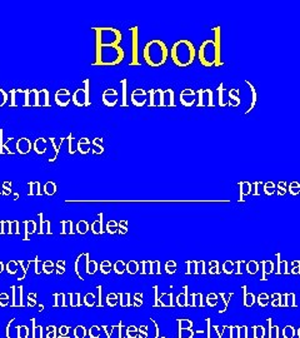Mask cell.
Listing matches in <instances>:
<instances>
[{"instance_id":"6da1fadb","label":"cell","mask_w":300,"mask_h":338,"mask_svg":"<svg viewBox=\"0 0 300 338\" xmlns=\"http://www.w3.org/2000/svg\"><path fill=\"white\" fill-rule=\"evenodd\" d=\"M214 39H206L202 43L197 58L205 68H220L224 65L222 60V27L213 28Z\"/></svg>"},{"instance_id":"7a4b0ae2","label":"cell","mask_w":300,"mask_h":338,"mask_svg":"<svg viewBox=\"0 0 300 338\" xmlns=\"http://www.w3.org/2000/svg\"><path fill=\"white\" fill-rule=\"evenodd\" d=\"M169 53L173 63L178 68H188L194 63L198 51L190 40L180 39L173 44Z\"/></svg>"},{"instance_id":"3957f363","label":"cell","mask_w":300,"mask_h":338,"mask_svg":"<svg viewBox=\"0 0 300 338\" xmlns=\"http://www.w3.org/2000/svg\"><path fill=\"white\" fill-rule=\"evenodd\" d=\"M143 58L150 68H160L169 58V48L163 40L153 39L144 45Z\"/></svg>"},{"instance_id":"277c9868","label":"cell","mask_w":300,"mask_h":338,"mask_svg":"<svg viewBox=\"0 0 300 338\" xmlns=\"http://www.w3.org/2000/svg\"><path fill=\"white\" fill-rule=\"evenodd\" d=\"M125 58L122 46H103L100 58L93 63L94 67H117Z\"/></svg>"},{"instance_id":"5b68a950","label":"cell","mask_w":300,"mask_h":338,"mask_svg":"<svg viewBox=\"0 0 300 338\" xmlns=\"http://www.w3.org/2000/svg\"><path fill=\"white\" fill-rule=\"evenodd\" d=\"M96 34V44H100L101 46H119L123 40V34L119 29L113 28V27H105V28H93Z\"/></svg>"},{"instance_id":"8992f818","label":"cell","mask_w":300,"mask_h":338,"mask_svg":"<svg viewBox=\"0 0 300 338\" xmlns=\"http://www.w3.org/2000/svg\"><path fill=\"white\" fill-rule=\"evenodd\" d=\"M71 103L78 108H88L92 106L90 100V78H87L83 82V87L78 88L71 94Z\"/></svg>"},{"instance_id":"52a82bcc","label":"cell","mask_w":300,"mask_h":338,"mask_svg":"<svg viewBox=\"0 0 300 338\" xmlns=\"http://www.w3.org/2000/svg\"><path fill=\"white\" fill-rule=\"evenodd\" d=\"M129 33L131 35V60L129 67H139V27L129 28Z\"/></svg>"},{"instance_id":"ba28073f","label":"cell","mask_w":300,"mask_h":338,"mask_svg":"<svg viewBox=\"0 0 300 338\" xmlns=\"http://www.w3.org/2000/svg\"><path fill=\"white\" fill-rule=\"evenodd\" d=\"M197 108H214V93L210 88L208 89H199L197 92Z\"/></svg>"},{"instance_id":"9c48e42d","label":"cell","mask_w":300,"mask_h":338,"mask_svg":"<svg viewBox=\"0 0 300 338\" xmlns=\"http://www.w3.org/2000/svg\"><path fill=\"white\" fill-rule=\"evenodd\" d=\"M148 94H149L150 97V101L149 104H148L149 108H155V107H158V108H164L163 89H160V88H158V89H150L149 92H148Z\"/></svg>"},{"instance_id":"30bf717a","label":"cell","mask_w":300,"mask_h":338,"mask_svg":"<svg viewBox=\"0 0 300 338\" xmlns=\"http://www.w3.org/2000/svg\"><path fill=\"white\" fill-rule=\"evenodd\" d=\"M197 101V92L192 88H185L180 92V104L185 108H192Z\"/></svg>"},{"instance_id":"8fae6325","label":"cell","mask_w":300,"mask_h":338,"mask_svg":"<svg viewBox=\"0 0 300 338\" xmlns=\"http://www.w3.org/2000/svg\"><path fill=\"white\" fill-rule=\"evenodd\" d=\"M130 100L131 104L137 108H142L147 104L148 101V93L145 92L143 88H137L135 90H133L130 94Z\"/></svg>"},{"instance_id":"7c38bea8","label":"cell","mask_w":300,"mask_h":338,"mask_svg":"<svg viewBox=\"0 0 300 338\" xmlns=\"http://www.w3.org/2000/svg\"><path fill=\"white\" fill-rule=\"evenodd\" d=\"M118 92L114 89V88H108L106 90H104L103 95H101V100H103L104 106L108 107V108H114L115 106L119 101V98H118Z\"/></svg>"},{"instance_id":"4fadbf2b","label":"cell","mask_w":300,"mask_h":338,"mask_svg":"<svg viewBox=\"0 0 300 338\" xmlns=\"http://www.w3.org/2000/svg\"><path fill=\"white\" fill-rule=\"evenodd\" d=\"M54 100L58 107H60V108H67L69 103L71 101L70 92H69L68 89H65V88L57 90V93H55L54 95Z\"/></svg>"},{"instance_id":"5bb4252c","label":"cell","mask_w":300,"mask_h":338,"mask_svg":"<svg viewBox=\"0 0 300 338\" xmlns=\"http://www.w3.org/2000/svg\"><path fill=\"white\" fill-rule=\"evenodd\" d=\"M15 148H16V152H18L19 154L26 155L33 150V143L29 138H24L23 137V138H19L18 141H16Z\"/></svg>"},{"instance_id":"9a60e30c","label":"cell","mask_w":300,"mask_h":338,"mask_svg":"<svg viewBox=\"0 0 300 338\" xmlns=\"http://www.w3.org/2000/svg\"><path fill=\"white\" fill-rule=\"evenodd\" d=\"M228 98H229V101H228V106L232 107V108H236V107L240 106L241 100H240V90L238 88H232L228 92Z\"/></svg>"},{"instance_id":"2e32d148","label":"cell","mask_w":300,"mask_h":338,"mask_svg":"<svg viewBox=\"0 0 300 338\" xmlns=\"http://www.w3.org/2000/svg\"><path fill=\"white\" fill-rule=\"evenodd\" d=\"M46 143H48V139L46 138H37L35 139V142L33 143V150L39 155L45 154L46 149H48Z\"/></svg>"},{"instance_id":"e0dca14e","label":"cell","mask_w":300,"mask_h":338,"mask_svg":"<svg viewBox=\"0 0 300 338\" xmlns=\"http://www.w3.org/2000/svg\"><path fill=\"white\" fill-rule=\"evenodd\" d=\"M246 83L249 85V89H250V93H252V103H250L249 108L247 109L246 114L248 115L250 112L253 111V109L255 108V106H257V101H258V92H257V88L254 87V84L252 83V82L249 81V79H246Z\"/></svg>"},{"instance_id":"ac0fdd59","label":"cell","mask_w":300,"mask_h":338,"mask_svg":"<svg viewBox=\"0 0 300 338\" xmlns=\"http://www.w3.org/2000/svg\"><path fill=\"white\" fill-rule=\"evenodd\" d=\"M90 148H92V141L89 138H80V141L76 144V150L83 155L88 154L90 152Z\"/></svg>"},{"instance_id":"d6986e66","label":"cell","mask_w":300,"mask_h":338,"mask_svg":"<svg viewBox=\"0 0 300 338\" xmlns=\"http://www.w3.org/2000/svg\"><path fill=\"white\" fill-rule=\"evenodd\" d=\"M39 104L40 108L44 107V108H50V93L46 88H43V89L39 90Z\"/></svg>"},{"instance_id":"ffe728a7","label":"cell","mask_w":300,"mask_h":338,"mask_svg":"<svg viewBox=\"0 0 300 338\" xmlns=\"http://www.w3.org/2000/svg\"><path fill=\"white\" fill-rule=\"evenodd\" d=\"M227 88H224V84L220 83L219 87L216 88V92H218V104L220 108H225V107H228V100L227 98H225V93H228Z\"/></svg>"},{"instance_id":"44dd1931","label":"cell","mask_w":300,"mask_h":338,"mask_svg":"<svg viewBox=\"0 0 300 338\" xmlns=\"http://www.w3.org/2000/svg\"><path fill=\"white\" fill-rule=\"evenodd\" d=\"M103 138L101 137H98V138H94L92 141V152L93 154L95 155H99V154H103L104 153V147H103Z\"/></svg>"},{"instance_id":"7402d4cb","label":"cell","mask_w":300,"mask_h":338,"mask_svg":"<svg viewBox=\"0 0 300 338\" xmlns=\"http://www.w3.org/2000/svg\"><path fill=\"white\" fill-rule=\"evenodd\" d=\"M239 188H240V199L239 200H244V197L249 196L253 191V184L250 182H239Z\"/></svg>"},{"instance_id":"603a6c76","label":"cell","mask_w":300,"mask_h":338,"mask_svg":"<svg viewBox=\"0 0 300 338\" xmlns=\"http://www.w3.org/2000/svg\"><path fill=\"white\" fill-rule=\"evenodd\" d=\"M122 84V107L126 108L129 106L128 103V79L124 78L120 81Z\"/></svg>"},{"instance_id":"cb8c5ba5","label":"cell","mask_w":300,"mask_h":338,"mask_svg":"<svg viewBox=\"0 0 300 338\" xmlns=\"http://www.w3.org/2000/svg\"><path fill=\"white\" fill-rule=\"evenodd\" d=\"M13 139L14 138H8L7 142H3V129L0 128V154H4V153H7V154H10V155L15 154V153L10 150V148H8V143L12 142Z\"/></svg>"},{"instance_id":"d4e9b609","label":"cell","mask_w":300,"mask_h":338,"mask_svg":"<svg viewBox=\"0 0 300 338\" xmlns=\"http://www.w3.org/2000/svg\"><path fill=\"white\" fill-rule=\"evenodd\" d=\"M64 139H65V138H62V139H60V143H59V144H57V143H55V138H49V141H50L51 145H53V148L55 149V153H54L53 158H49V162H50V163H53V162L57 161L58 155H59V148L62 147V143L64 142Z\"/></svg>"},{"instance_id":"484cf974","label":"cell","mask_w":300,"mask_h":338,"mask_svg":"<svg viewBox=\"0 0 300 338\" xmlns=\"http://www.w3.org/2000/svg\"><path fill=\"white\" fill-rule=\"evenodd\" d=\"M43 191L46 196H54V194L57 193V184L54 182H46L44 184Z\"/></svg>"},{"instance_id":"4316f807","label":"cell","mask_w":300,"mask_h":338,"mask_svg":"<svg viewBox=\"0 0 300 338\" xmlns=\"http://www.w3.org/2000/svg\"><path fill=\"white\" fill-rule=\"evenodd\" d=\"M263 189H264V193H265L266 196H273V194L275 193V191H277V186H275L274 182L269 180V182H265L263 184Z\"/></svg>"},{"instance_id":"83f0119b","label":"cell","mask_w":300,"mask_h":338,"mask_svg":"<svg viewBox=\"0 0 300 338\" xmlns=\"http://www.w3.org/2000/svg\"><path fill=\"white\" fill-rule=\"evenodd\" d=\"M29 196H41V187L39 182H29Z\"/></svg>"},{"instance_id":"f1b7e54d","label":"cell","mask_w":300,"mask_h":338,"mask_svg":"<svg viewBox=\"0 0 300 338\" xmlns=\"http://www.w3.org/2000/svg\"><path fill=\"white\" fill-rule=\"evenodd\" d=\"M288 191L290 192L291 196H298L300 193V183L299 182H291L290 186L288 187Z\"/></svg>"},{"instance_id":"f546056e","label":"cell","mask_w":300,"mask_h":338,"mask_svg":"<svg viewBox=\"0 0 300 338\" xmlns=\"http://www.w3.org/2000/svg\"><path fill=\"white\" fill-rule=\"evenodd\" d=\"M277 189H278V194H279V196H284V194L287 193V191H288L287 182H285V180H282V182L278 183Z\"/></svg>"},{"instance_id":"4dcf8cb0","label":"cell","mask_w":300,"mask_h":338,"mask_svg":"<svg viewBox=\"0 0 300 338\" xmlns=\"http://www.w3.org/2000/svg\"><path fill=\"white\" fill-rule=\"evenodd\" d=\"M8 99H9V94H8L4 89L0 88V108H3V107L7 104Z\"/></svg>"},{"instance_id":"1f68e13d","label":"cell","mask_w":300,"mask_h":338,"mask_svg":"<svg viewBox=\"0 0 300 338\" xmlns=\"http://www.w3.org/2000/svg\"><path fill=\"white\" fill-rule=\"evenodd\" d=\"M24 108H29L30 107V88L29 89L24 90Z\"/></svg>"},{"instance_id":"d6a6232c","label":"cell","mask_w":300,"mask_h":338,"mask_svg":"<svg viewBox=\"0 0 300 338\" xmlns=\"http://www.w3.org/2000/svg\"><path fill=\"white\" fill-rule=\"evenodd\" d=\"M16 89H10V108H15L18 107V103H16Z\"/></svg>"},{"instance_id":"836d02e7","label":"cell","mask_w":300,"mask_h":338,"mask_svg":"<svg viewBox=\"0 0 300 338\" xmlns=\"http://www.w3.org/2000/svg\"><path fill=\"white\" fill-rule=\"evenodd\" d=\"M68 142H69V144H68V153H69V154H70V155H73L74 154V153H75V150H74L73 149V144H71V142H73L74 141V138H73V134H69V137H68Z\"/></svg>"},{"instance_id":"e575fe53","label":"cell","mask_w":300,"mask_h":338,"mask_svg":"<svg viewBox=\"0 0 300 338\" xmlns=\"http://www.w3.org/2000/svg\"><path fill=\"white\" fill-rule=\"evenodd\" d=\"M12 182H4L3 183V194H10L12 192Z\"/></svg>"},{"instance_id":"d590c367","label":"cell","mask_w":300,"mask_h":338,"mask_svg":"<svg viewBox=\"0 0 300 338\" xmlns=\"http://www.w3.org/2000/svg\"><path fill=\"white\" fill-rule=\"evenodd\" d=\"M34 108H40L39 90H38V89H34Z\"/></svg>"},{"instance_id":"8d00e7d4","label":"cell","mask_w":300,"mask_h":338,"mask_svg":"<svg viewBox=\"0 0 300 338\" xmlns=\"http://www.w3.org/2000/svg\"><path fill=\"white\" fill-rule=\"evenodd\" d=\"M93 232L96 233V235L101 232V219H100V222L96 221L93 223Z\"/></svg>"},{"instance_id":"74e56055","label":"cell","mask_w":300,"mask_h":338,"mask_svg":"<svg viewBox=\"0 0 300 338\" xmlns=\"http://www.w3.org/2000/svg\"><path fill=\"white\" fill-rule=\"evenodd\" d=\"M261 186H263V182H259V180H258V182H255V183H253V187H255V191L253 192V194H254V196H259V194H260L259 188Z\"/></svg>"},{"instance_id":"f35d334b","label":"cell","mask_w":300,"mask_h":338,"mask_svg":"<svg viewBox=\"0 0 300 338\" xmlns=\"http://www.w3.org/2000/svg\"><path fill=\"white\" fill-rule=\"evenodd\" d=\"M87 230H88V224L85 223V222H80V223L78 224V232L85 233Z\"/></svg>"},{"instance_id":"ab89813d","label":"cell","mask_w":300,"mask_h":338,"mask_svg":"<svg viewBox=\"0 0 300 338\" xmlns=\"http://www.w3.org/2000/svg\"><path fill=\"white\" fill-rule=\"evenodd\" d=\"M138 265L135 262H131V263H129V266H128V271L129 272H131V273H135V272L138 271Z\"/></svg>"},{"instance_id":"60d3db41","label":"cell","mask_w":300,"mask_h":338,"mask_svg":"<svg viewBox=\"0 0 300 338\" xmlns=\"http://www.w3.org/2000/svg\"><path fill=\"white\" fill-rule=\"evenodd\" d=\"M101 271L104 272V273H108L110 271V263L109 262H104L103 265H101Z\"/></svg>"},{"instance_id":"b9f144b4","label":"cell","mask_w":300,"mask_h":338,"mask_svg":"<svg viewBox=\"0 0 300 338\" xmlns=\"http://www.w3.org/2000/svg\"><path fill=\"white\" fill-rule=\"evenodd\" d=\"M123 268H124L123 262H118L117 265H115V271H117L118 273H122V272H123Z\"/></svg>"},{"instance_id":"7bdbcfd3","label":"cell","mask_w":300,"mask_h":338,"mask_svg":"<svg viewBox=\"0 0 300 338\" xmlns=\"http://www.w3.org/2000/svg\"><path fill=\"white\" fill-rule=\"evenodd\" d=\"M115 222H109L108 223V230L109 232H114V229H115Z\"/></svg>"},{"instance_id":"ee69618b","label":"cell","mask_w":300,"mask_h":338,"mask_svg":"<svg viewBox=\"0 0 300 338\" xmlns=\"http://www.w3.org/2000/svg\"><path fill=\"white\" fill-rule=\"evenodd\" d=\"M88 268H90V263H89V261H88ZM95 269H96V265L94 262H92V273H94L95 272ZM88 272H90V269Z\"/></svg>"},{"instance_id":"f6af8a7d","label":"cell","mask_w":300,"mask_h":338,"mask_svg":"<svg viewBox=\"0 0 300 338\" xmlns=\"http://www.w3.org/2000/svg\"><path fill=\"white\" fill-rule=\"evenodd\" d=\"M0 265H2V263H0ZM2 269H3V266H0V272H2Z\"/></svg>"}]
</instances>
